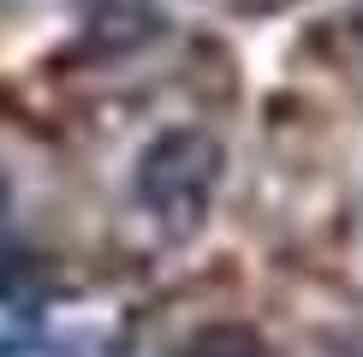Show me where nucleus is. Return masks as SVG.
Masks as SVG:
<instances>
[{"label": "nucleus", "instance_id": "f257e3e1", "mask_svg": "<svg viewBox=\"0 0 363 357\" xmlns=\"http://www.w3.org/2000/svg\"><path fill=\"white\" fill-rule=\"evenodd\" d=\"M215 178H220V149L203 131H167L161 143H149V155L138 167V197L167 227L191 232L203 220L208 197H215Z\"/></svg>", "mask_w": 363, "mask_h": 357}, {"label": "nucleus", "instance_id": "f03ea898", "mask_svg": "<svg viewBox=\"0 0 363 357\" xmlns=\"http://www.w3.org/2000/svg\"><path fill=\"white\" fill-rule=\"evenodd\" d=\"M191 357H215V339H203V346H196ZM245 357H256V351H245Z\"/></svg>", "mask_w": 363, "mask_h": 357}]
</instances>
